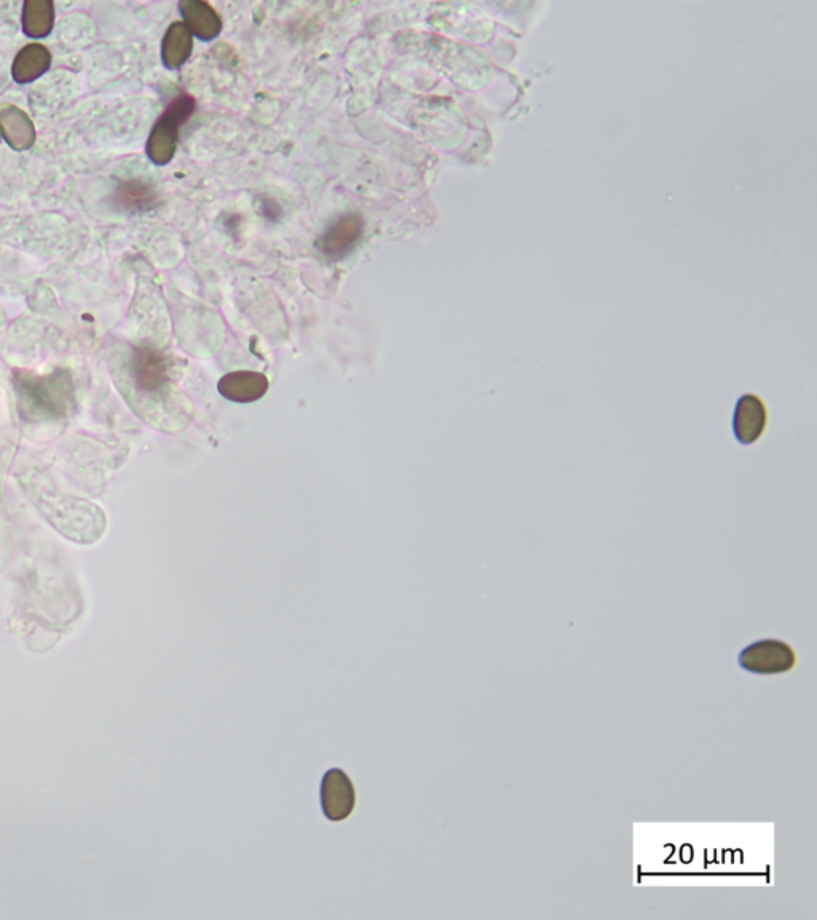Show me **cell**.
Instances as JSON below:
<instances>
[{"label":"cell","mask_w":817,"mask_h":920,"mask_svg":"<svg viewBox=\"0 0 817 920\" xmlns=\"http://www.w3.org/2000/svg\"><path fill=\"white\" fill-rule=\"evenodd\" d=\"M16 390L21 409L29 419H60L74 406V387L71 377L64 371L44 377L20 374L16 377Z\"/></svg>","instance_id":"obj_1"},{"label":"cell","mask_w":817,"mask_h":920,"mask_svg":"<svg viewBox=\"0 0 817 920\" xmlns=\"http://www.w3.org/2000/svg\"><path fill=\"white\" fill-rule=\"evenodd\" d=\"M195 108L197 103L194 98L184 93L171 101L170 106L155 123L147 141V155L155 165H165L173 159L178 147L179 130L192 117Z\"/></svg>","instance_id":"obj_2"},{"label":"cell","mask_w":817,"mask_h":920,"mask_svg":"<svg viewBox=\"0 0 817 920\" xmlns=\"http://www.w3.org/2000/svg\"><path fill=\"white\" fill-rule=\"evenodd\" d=\"M738 665L752 675H782L794 670L797 654L781 639H760L739 652Z\"/></svg>","instance_id":"obj_3"},{"label":"cell","mask_w":817,"mask_h":920,"mask_svg":"<svg viewBox=\"0 0 817 920\" xmlns=\"http://www.w3.org/2000/svg\"><path fill=\"white\" fill-rule=\"evenodd\" d=\"M131 376L144 395H163L170 385L168 360L152 347H139L131 360Z\"/></svg>","instance_id":"obj_4"},{"label":"cell","mask_w":817,"mask_h":920,"mask_svg":"<svg viewBox=\"0 0 817 920\" xmlns=\"http://www.w3.org/2000/svg\"><path fill=\"white\" fill-rule=\"evenodd\" d=\"M768 427V408L755 393H744L736 401L731 429L739 445H755Z\"/></svg>","instance_id":"obj_5"},{"label":"cell","mask_w":817,"mask_h":920,"mask_svg":"<svg viewBox=\"0 0 817 920\" xmlns=\"http://www.w3.org/2000/svg\"><path fill=\"white\" fill-rule=\"evenodd\" d=\"M355 786L344 770L331 769L321 782V807L331 821H344L355 810Z\"/></svg>","instance_id":"obj_6"},{"label":"cell","mask_w":817,"mask_h":920,"mask_svg":"<svg viewBox=\"0 0 817 920\" xmlns=\"http://www.w3.org/2000/svg\"><path fill=\"white\" fill-rule=\"evenodd\" d=\"M364 221L358 213H345L329 224L318 240V248L324 258L342 259L355 248L363 235Z\"/></svg>","instance_id":"obj_7"},{"label":"cell","mask_w":817,"mask_h":920,"mask_svg":"<svg viewBox=\"0 0 817 920\" xmlns=\"http://www.w3.org/2000/svg\"><path fill=\"white\" fill-rule=\"evenodd\" d=\"M219 393L235 403H253L264 397L269 389L267 377L253 371H237L225 374L219 381Z\"/></svg>","instance_id":"obj_8"},{"label":"cell","mask_w":817,"mask_h":920,"mask_svg":"<svg viewBox=\"0 0 817 920\" xmlns=\"http://www.w3.org/2000/svg\"><path fill=\"white\" fill-rule=\"evenodd\" d=\"M184 24L192 36L202 40H213L222 29L221 16L213 7L202 0H184L179 4Z\"/></svg>","instance_id":"obj_9"},{"label":"cell","mask_w":817,"mask_h":920,"mask_svg":"<svg viewBox=\"0 0 817 920\" xmlns=\"http://www.w3.org/2000/svg\"><path fill=\"white\" fill-rule=\"evenodd\" d=\"M52 64V55L48 48L40 44H29L21 48L12 66L13 79L18 84H29L44 76Z\"/></svg>","instance_id":"obj_10"},{"label":"cell","mask_w":817,"mask_h":920,"mask_svg":"<svg viewBox=\"0 0 817 920\" xmlns=\"http://www.w3.org/2000/svg\"><path fill=\"white\" fill-rule=\"evenodd\" d=\"M184 23L171 24L162 44V60L166 68L178 69L189 60L194 50V39Z\"/></svg>","instance_id":"obj_11"},{"label":"cell","mask_w":817,"mask_h":920,"mask_svg":"<svg viewBox=\"0 0 817 920\" xmlns=\"http://www.w3.org/2000/svg\"><path fill=\"white\" fill-rule=\"evenodd\" d=\"M115 200L123 210L141 213L150 210L157 202V192L149 183L139 178L122 181L115 191Z\"/></svg>","instance_id":"obj_12"},{"label":"cell","mask_w":817,"mask_h":920,"mask_svg":"<svg viewBox=\"0 0 817 920\" xmlns=\"http://www.w3.org/2000/svg\"><path fill=\"white\" fill-rule=\"evenodd\" d=\"M0 133L18 151L28 149L34 143V127L20 109L5 108L0 111Z\"/></svg>","instance_id":"obj_13"},{"label":"cell","mask_w":817,"mask_h":920,"mask_svg":"<svg viewBox=\"0 0 817 920\" xmlns=\"http://www.w3.org/2000/svg\"><path fill=\"white\" fill-rule=\"evenodd\" d=\"M23 29L26 36L42 39L53 29V4L44 0H31L23 7Z\"/></svg>","instance_id":"obj_14"},{"label":"cell","mask_w":817,"mask_h":920,"mask_svg":"<svg viewBox=\"0 0 817 920\" xmlns=\"http://www.w3.org/2000/svg\"><path fill=\"white\" fill-rule=\"evenodd\" d=\"M0 136H2V133H0Z\"/></svg>","instance_id":"obj_15"}]
</instances>
